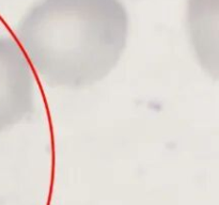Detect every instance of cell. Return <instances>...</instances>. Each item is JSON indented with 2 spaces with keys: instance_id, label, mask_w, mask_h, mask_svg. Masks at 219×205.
<instances>
[{
  "instance_id": "6da1fadb",
  "label": "cell",
  "mask_w": 219,
  "mask_h": 205,
  "mask_svg": "<svg viewBox=\"0 0 219 205\" xmlns=\"http://www.w3.org/2000/svg\"><path fill=\"white\" fill-rule=\"evenodd\" d=\"M128 32L122 0H40L17 27L33 73L48 87L68 90L110 75L124 55Z\"/></svg>"
}]
</instances>
